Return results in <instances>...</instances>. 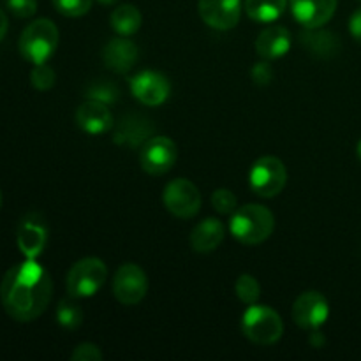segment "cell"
<instances>
[{
  "mask_svg": "<svg viewBox=\"0 0 361 361\" xmlns=\"http://www.w3.org/2000/svg\"><path fill=\"white\" fill-rule=\"evenodd\" d=\"M358 2H361V0H358Z\"/></svg>",
  "mask_w": 361,
  "mask_h": 361,
  "instance_id": "obj_38",
  "label": "cell"
},
{
  "mask_svg": "<svg viewBox=\"0 0 361 361\" xmlns=\"http://www.w3.org/2000/svg\"><path fill=\"white\" fill-rule=\"evenodd\" d=\"M6 7L16 18H32L37 11V0H6Z\"/></svg>",
  "mask_w": 361,
  "mask_h": 361,
  "instance_id": "obj_30",
  "label": "cell"
},
{
  "mask_svg": "<svg viewBox=\"0 0 361 361\" xmlns=\"http://www.w3.org/2000/svg\"><path fill=\"white\" fill-rule=\"evenodd\" d=\"M293 321L303 330H319L330 316L328 300L317 291H305L293 303Z\"/></svg>",
  "mask_w": 361,
  "mask_h": 361,
  "instance_id": "obj_10",
  "label": "cell"
},
{
  "mask_svg": "<svg viewBox=\"0 0 361 361\" xmlns=\"http://www.w3.org/2000/svg\"><path fill=\"white\" fill-rule=\"evenodd\" d=\"M289 7L302 27L321 28L334 18L337 11V0H289Z\"/></svg>",
  "mask_w": 361,
  "mask_h": 361,
  "instance_id": "obj_13",
  "label": "cell"
},
{
  "mask_svg": "<svg viewBox=\"0 0 361 361\" xmlns=\"http://www.w3.org/2000/svg\"><path fill=\"white\" fill-rule=\"evenodd\" d=\"M141 21H143V16H141L140 9L133 4H123V6H118L111 13V18H109V23H111V28L118 35H123V37H129V35H134L141 28Z\"/></svg>",
  "mask_w": 361,
  "mask_h": 361,
  "instance_id": "obj_21",
  "label": "cell"
},
{
  "mask_svg": "<svg viewBox=\"0 0 361 361\" xmlns=\"http://www.w3.org/2000/svg\"><path fill=\"white\" fill-rule=\"evenodd\" d=\"M108 279V268L99 257H85L67 274V293L73 298H90L97 295Z\"/></svg>",
  "mask_w": 361,
  "mask_h": 361,
  "instance_id": "obj_5",
  "label": "cell"
},
{
  "mask_svg": "<svg viewBox=\"0 0 361 361\" xmlns=\"http://www.w3.org/2000/svg\"><path fill=\"white\" fill-rule=\"evenodd\" d=\"M56 81V74L48 63H39V66H34L30 73V83L35 90L46 92L49 88H53Z\"/></svg>",
  "mask_w": 361,
  "mask_h": 361,
  "instance_id": "obj_27",
  "label": "cell"
},
{
  "mask_svg": "<svg viewBox=\"0 0 361 361\" xmlns=\"http://www.w3.org/2000/svg\"><path fill=\"white\" fill-rule=\"evenodd\" d=\"M349 32H351L353 37L361 44V9L353 13L351 20H349Z\"/></svg>",
  "mask_w": 361,
  "mask_h": 361,
  "instance_id": "obj_32",
  "label": "cell"
},
{
  "mask_svg": "<svg viewBox=\"0 0 361 361\" xmlns=\"http://www.w3.org/2000/svg\"><path fill=\"white\" fill-rule=\"evenodd\" d=\"M76 123L83 133L90 134V136H99V134H104L111 129L113 115L108 104L88 99L78 108Z\"/></svg>",
  "mask_w": 361,
  "mask_h": 361,
  "instance_id": "obj_15",
  "label": "cell"
},
{
  "mask_svg": "<svg viewBox=\"0 0 361 361\" xmlns=\"http://www.w3.org/2000/svg\"><path fill=\"white\" fill-rule=\"evenodd\" d=\"M302 44L309 49L312 55L321 56V59H328L334 56L338 51V39L337 35L331 32L319 30V28H309V32H303L300 35Z\"/></svg>",
  "mask_w": 361,
  "mask_h": 361,
  "instance_id": "obj_20",
  "label": "cell"
},
{
  "mask_svg": "<svg viewBox=\"0 0 361 361\" xmlns=\"http://www.w3.org/2000/svg\"><path fill=\"white\" fill-rule=\"evenodd\" d=\"M97 2H101L102 6H115V4L118 2V0H97Z\"/></svg>",
  "mask_w": 361,
  "mask_h": 361,
  "instance_id": "obj_35",
  "label": "cell"
},
{
  "mask_svg": "<svg viewBox=\"0 0 361 361\" xmlns=\"http://www.w3.org/2000/svg\"><path fill=\"white\" fill-rule=\"evenodd\" d=\"M148 293V277L143 268L126 263L113 277V295L122 305H137Z\"/></svg>",
  "mask_w": 361,
  "mask_h": 361,
  "instance_id": "obj_9",
  "label": "cell"
},
{
  "mask_svg": "<svg viewBox=\"0 0 361 361\" xmlns=\"http://www.w3.org/2000/svg\"><path fill=\"white\" fill-rule=\"evenodd\" d=\"M235 291L236 296L240 298V302H243L245 305H254V303H257V300H259L261 296V286L252 275L243 274L240 275L238 281H236Z\"/></svg>",
  "mask_w": 361,
  "mask_h": 361,
  "instance_id": "obj_24",
  "label": "cell"
},
{
  "mask_svg": "<svg viewBox=\"0 0 361 361\" xmlns=\"http://www.w3.org/2000/svg\"><path fill=\"white\" fill-rule=\"evenodd\" d=\"M104 355L99 349V345L90 344V342H83V344H78L76 349L71 355L73 361H102Z\"/></svg>",
  "mask_w": 361,
  "mask_h": 361,
  "instance_id": "obj_29",
  "label": "cell"
},
{
  "mask_svg": "<svg viewBox=\"0 0 361 361\" xmlns=\"http://www.w3.org/2000/svg\"><path fill=\"white\" fill-rule=\"evenodd\" d=\"M275 229L274 214L261 204H245L236 208L229 221L233 238L243 245H259L267 242Z\"/></svg>",
  "mask_w": 361,
  "mask_h": 361,
  "instance_id": "obj_2",
  "label": "cell"
},
{
  "mask_svg": "<svg viewBox=\"0 0 361 361\" xmlns=\"http://www.w3.org/2000/svg\"><path fill=\"white\" fill-rule=\"evenodd\" d=\"M120 90L116 88L115 83L111 81H104V80H97L94 83H90L85 90V95L88 99H94V101L104 102V104H111L118 99Z\"/></svg>",
  "mask_w": 361,
  "mask_h": 361,
  "instance_id": "obj_25",
  "label": "cell"
},
{
  "mask_svg": "<svg viewBox=\"0 0 361 361\" xmlns=\"http://www.w3.org/2000/svg\"><path fill=\"white\" fill-rule=\"evenodd\" d=\"M154 134V127L148 123L147 118L143 116H126L122 122L118 123L115 130V140L116 145H122V147H130L137 148L143 147Z\"/></svg>",
  "mask_w": 361,
  "mask_h": 361,
  "instance_id": "obj_19",
  "label": "cell"
},
{
  "mask_svg": "<svg viewBox=\"0 0 361 361\" xmlns=\"http://www.w3.org/2000/svg\"><path fill=\"white\" fill-rule=\"evenodd\" d=\"M56 323L66 330H76L83 323V310L74 302V298L62 300L56 307Z\"/></svg>",
  "mask_w": 361,
  "mask_h": 361,
  "instance_id": "obj_23",
  "label": "cell"
},
{
  "mask_svg": "<svg viewBox=\"0 0 361 361\" xmlns=\"http://www.w3.org/2000/svg\"><path fill=\"white\" fill-rule=\"evenodd\" d=\"M53 282L48 271L35 259L9 268L0 284V302L4 310L20 323L37 319L51 302Z\"/></svg>",
  "mask_w": 361,
  "mask_h": 361,
  "instance_id": "obj_1",
  "label": "cell"
},
{
  "mask_svg": "<svg viewBox=\"0 0 361 361\" xmlns=\"http://www.w3.org/2000/svg\"><path fill=\"white\" fill-rule=\"evenodd\" d=\"M178 159L175 141L166 136H154L141 147L140 166L147 175L161 176L171 171Z\"/></svg>",
  "mask_w": 361,
  "mask_h": 361,
  "instance_id": "obj_8",
  "label": "cell"
},
{
  "mask_svg": "<svg viewBox=\"0 0 361 361\" xmlns=\"http://www.w3.org/2000/svg\"><path fill=\"white\" fill-rule=\"evenodd\" d=\"M288 182V171L281 159L277 157H261L252 164L249 173V185L259 197L279 196L284 190Z\"/></svg>",
  "mask_w": 361,
  "mask_h": 361,
  "instance_id": "obj_6",
  "label": "cell"
},
{
  "mask_svg": "<svg viewBox=\"0 0 361 361\" xmlns=\"http://www.w3.org/2000/svg\"><path fill=\"white\" fill-rule=\"evenodd\" d=\"M291 32L284 27H268L256 41V51L264 60H277L291 49Z\"/></svg>",
  "mask_w": 361,
  "mask_h": 361,
  "instance_id": "obj_17",
  "label": "cell"
},
{
  "mask_svg": "<svg viewBox=\"0 0 361 361\" xmlns=\"http://www.w3.org/2000/svg\"><path fill=\"white\" fill-rule=\"evenodd\" d=\"M162 203L178 219H192L201 208V192L190 180L175 178L164 187Z\"/></svg>",
  "mask_w": 361,
  "mask_h": 361,
  "instance_id": "obj_7",
  "label": "cell"
},
{
  "mask_svg": "<svg viewBox=\"0 0 361 361\" xmlns=\"http://www.w3.org/2000/svg\"><path fill=\"white\" fill-rule=\"evenodd\" d=\"M130 92L145 106H161L171 94V85L164 74L157 71H141L130 80Z\"/></svg>",
  "mask_w": 361,
  "mask_h": 361,
  "instance_id": "obj_11",
  "label": "cell"
},
{
  "mask_svg": "<svg viewBox=\"0 0 361 361\" xmlns=\"http://www.w3.org/2000/svg\"><path fill=\"white\" fill-rule=\"evenodd\" d=\"M358 157H360V161H361V140H360V143H358Z\"/></svg>",
  "mask_w": 361,
  "mask_h": 361,
  "instance_id": "obj_36",
  "label": "cell"
},
{
  "mask_svg": "<svg viewBox=\"0 0 361 361\" xmlns=\"http://www.w3.org/2000/svg\"><path fill=\"white\" fill-rule=\"evenodd\" d=\"M56 13L66 18H80L85 16L92 9L94 0H51Z\"/></svg>",
  "mask_w": 361,
  "mask_h": 361,
  "instance_id": "obj_26",
  "label": "cell"
},
{
  "mask_svg": "<svg viewBox=\"0 0 361 361\" xmlns=\"http://www.w3.org/2000/svg\"><path fill=\"white\" fill-rule=\"evenodd\" d=\"M226 228L219 219H204L190 233V247L200 254H210L224 242Z\"/></svg>",
  "mask_w": 361,
  "mask_h": 361,
  "instance_id": "obj_18",
  "label": "cell"
},
{
  "mask_svg": "<svg viewBox=\"0 0 361 361\" xmlns=\"http://www.w3.org/2000/svg\"><path fill=\"white\" fill-rule=\"evenodd\" d=\"M310 344H312L314 348H323L324 338H323V335L319 334V330L312 331V335H310Z\"/></svg>",
  "mask_w": 361,
  "mask_h": 361,
  "instance_id": "obj_33",
  "label": "cell"
},
{
  "mask_svg": "<svg viewBox=\"0 0 361 361\" xmlns=\"http://www.w3.org/2000/svg\"><path fill=\"white\" fill-rule=\"evenodd\" d=\"M242 331L252 344L271 345L281 341L284 323L274 309L254 303L243 314Z\"/></svg>",
  "mask_w": 361,
  "mask_h": 361,
  "instance_id": "obj_4",
  "label": "cell"
},
{
  "mask_svg": "<svg viewBox=\"0 0 361 361\" xmlns=\"http://www.w3.org/2000/svg\"><path fill=\"white\" fill-rule=\"evenodd\" d=\"M46 240H48V229L41 219H23L18 229L16 242L25 259H37L44 250Z\"/></svg>",
  "mask_w": 361,
  "mask_h": 361,
  "instance_id": "obj_16",
  "label": "cell"
},
{
  "mask_svg": "<svg viewBox=\"0 0 361 361\" xmlns=\"http://www.w3.org/2000/svg\"><path fill=\"white\" fill-rule=\"evenodd\" d=\"M288 0H245V13L257 23H271L284 14Z\"/></svg>",
  "mask_w": 361,
  "mask_h": 361,
  "instance_id": "obj_22",
  "label": "cell"
},
{
  "mask_svg": "<svg viewBox=\"0 0 361 361\" xmlns=\"http://www.w3.org/2000/svg\"><path fill=\"white\" fill-rule=\"evenodd\" d=\"M56 46H59V28L48 18L32 21L21 32L20 42H18L21 56L34 66L48 62L56 51Z\"/></svg>",
  "mask_w": 361,
  "mask_h": 361,
  "instance_id": "obj_3",
  "label": "cell"
},
{
  "mask_svg": "<svg viewBox=\"0 0 361 361\" xmlns=\"http://www.w3.org/2000/svg\"><path fill=\"white\" fill-rule=\"evenodd\" d=\"M0 208H2V192H0Z\"/></svg>",
  "mask_w": 361,
  "mask_h": 361,
  "instance_id": "obj_37",
  "label": "cell"
},
{
  "mask_svg": "<svg viewBox=\"0 0 361 361\" xmlns=\"http://www.w3.org/2000/svg\"><path fill=\"white\" fill-rule=\"evenodd\" d=\"M212 204L222 215H233L238 208L236 196L229 189H217L212 194Z\"/></svg>",
  "mask_w": 361,
  "mask_h": 361,
  "instance_id": "obj_28",
  "label": "cell"
},
{
  "mask_svg": "<svg viewBox=\"0 0 361 361\" xmlns=\"http://www.w3.org/2000/svg\"><path fill=\"white\" fill-rule=\"evenodd\" d=\"M6 34H7V16L6 13L0 9V42H2V39L6 37Z\"/></svg>",
  "mask_w": 361,
  "mask_h": 361,
  "instance_id": "obj_34",
  "label": "cell"
},
{
  "mask_svg": "<svg viewBox=\"0 0 361 361\" xmlns=\"http://www.w3.org/2000/svg\"><path fill=\"white\" fill-rule=\"evenodd\" d=\"M137 56H140V49L134 44L130 39L120 37L111 39L108 44L104 46V51H102V60H104V66L109 71L118 74H126L136 66Z\"/></svg>",
  "mask_w": 361,
  "mask_h": 361,
  "instance_id": "obj_14",
  "label": "cell"
},
{
  "mask_svg": "<svg viewBox=\"0 0 361 361\" xmlns=\"http://www.w3.org/2000/svg\"><path fill=\"white\" fill-rule=\"evenodd\" d=\"M201 20L215 30H231L238 25L242 0H200Z\"/></svg>",
  "mask_w": 361,
  "mask_h": 361,
  "instance_id": "obj_12",
  "label": "cell"
},
{
  "mask_svg": "<svg viewBox=\"0 0 361 361\" xmlns=\"http://www.w3.org/2000/svg\"><path fill=\"white\" fill-rule=\"evenodd\" d=\"M250 76H252L254 83L268 85L271 81V78H274V73H271V67L268 66V63L261 62V63H256V66L252 67V71H250Z\"/></svg>",
  "mask_w": 361,
  "mask_h": 361,
  "instance_id": "obj_31",
  "label": "cell"
}]
</instances>
